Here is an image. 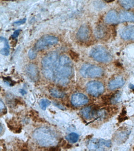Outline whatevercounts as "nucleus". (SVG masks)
<instances>
[{
	"instance_id": "obj_1",
	"label": "nucleus",
	"mask_w": 134,
	"mask_h": 151,
	"mask_svg": "<svg viewBox=\"0 0 134 151\" xmlns=\"http://www.w3.org/2000/svg\"><path fill=\"white\" fill-rule=\"evenodd\" d=\"M42 72L46 78L64 86L69 82L73 73L72 62L66 55L53 52L42 61Z\"/></svg>"
},
{
	"instance_id": "obj_2",
	"label": "nucleus",
	"mask_w": 134,
	"mask_h": 151,
	"mask_svg": "<svg viewBox=\"0 0 134 151\" xmlns=\"http://www.w3.org/2000/svg\"><path fill=\"white\" fill-rule=\"evenodd\" d=\"M33 137L37 143L44 147L55 146L58 142L57 133L49 127H40L33 133Z\"/></svg>"
},
{
	"instance_id": "obj_3",
	"label": "nucleus",
	"mask_w": 134,
	"mask_h": 151,
	"mask_svg": "<svg viewBox=\"0 0 134 151\" xmlns=\"http://www.w3.org/2000/svg\"><path fill=\"white\" fill-rule=\"evenodd\" d=\"M90 55L96 61L103 63L110 62L112 60V56L109 51L100 45L94 47L90 52Z\"/></svg>"
},
{
	"instance_id": "obj_4",
	"label": "nucleus",
	"mask_w": 134,
	"mask_h": 151,
	"mask_svg": "<svg viewBox=\"0 0 134 151\" xmlns=\"http://www.w3.org/2000/svg\"><path fill=\"white\" fill-rule=\"evenodd\" d=\"M80 71L81 75L85 78L99 77L103 74V70L100 67L89 64L83 65Z\"/></svg>"
},
{
	"instance_id": "obj_5",
	"label": "nucleus",
	"mask_w": 134,
	"mask_h": 151,
	"mask_svg": "<svg viewBox=\"0 0 134 151\" xmlns=\"http://www.w3.org/2000/svg\"><path fill=\"white\" fill-rule=\"evenodd\" d=\"M58 40L56 37L46 35L41 38L37 41L35 46L37 50H42L54 45L58 42Z\"/></svg>"
},
{
	"instance_id": "obj_6",
	"label": "nucleus",
	"mask_w": 134,
	"mask_h": 151,
	"mask_svg": "<svg viewBox=\"0 0 134 151\" xmlns=\"http://www.w3.org/2000/svg\"><path fill=\"white\" fill-rule=\"evenodd\" d=\"M87 92L92 96L97 97L103 93L104 87L103 84L97 81H91L86 86Z\"/></svg>"
},
{
	"instance_id": "obj_7",
	"label": "nucleus",
	"mask_w": 134,
	"mask_h": 151,
	"mask_svg": "<svg viewBox=\"0 0 134 151\" xmlns=\"http://www.w3.org/2000/svg\"><path fill=\"white\" fill-rule=\"evenodd\" d=\"M111 146V142L110 140L94 139L89 142L88 147L91 150H103L104 147H110Z\"/></svg>"
},
{
	"instance_id": "obj_8",
	"label": "nucleus",
	"mask_w": 134,
	"mask_h": 151,
	"mask_svg": "<svg viewBox=\"0 0 134 151\" xmlns=\"http://www.w3.org/2000/svg\"><path fill=\"white\" fill-rule=\"evenodd\" d=\"M27 76L32 81L35 82L38 80L39 72L37 66L34 64L28 65L25 69Z\"/></svg>"
},
{
	"instance_id": "obj_9",
	"label": "nucleus",
	"mask_w": 134,
	"mask_h": 151,
	"mask_svg": "<svg viewBox=\"0 0 134 151\" xmlns=\"http://www.w3.org/2000/svg\"><path fill=\"white\" fill-rule=\"evenodd\" d=\"M89 101L87 97L82 93H76L72 96L71 103L75 106L85 105L88 103Z\"/></svg>"
},
{
	"instance_id": "obj_10",
	"label": "nucleus",
	"mask_w": 134,
	"mask_h": 151,
	"mask_svg": "<svg viewBox=\"0 0 134 151\" xmlns=\"http://www.w3.org/2000/svg\"><path fill=\"white\" fill-rule=\"evenodd\" d=\"M90 30L87 25H83L81 26L77 34V38L78 40L82 42L87 41L90 38Z\"/></svg>"
},
{
	"instance_id": "obj_11",
	"label": "nucleus",
	"mask_w": 134,
	"mask_h": 151,
	"mask_svg": "<svg viewBox=\"0 0 134 151\" xmlns=\"http://www.w3.org/2000/svg\"><path fill=\"white\" fill-rule=\"evenodd\" d=\"M122 39L128 41L134 40V25H129L122 28L120 33Z\"/></svg>"
},
{
	"instance_id": "obj_12",
	"label": "nucleus",
	"mask_w": 134,
	"mask_h": 151,
	"mask_svg": "<svg viewBox=\"0 0 134 151\" xmlns=\"http://www.w3.org/2000/svg\"><path fill=\"white\" fill-rule=\"evenodd\" d=\"M105 21L106 23L112 24L120 23L119 14L115 10L110 11L106 15Z\"/></svg>"
},
{
	"instance_id": "obj_13",
	"label": "nucleus",
	"mask_w": 134,
	"mask_h": 151,
	"mask_svg": "<svg viewBox=\"0 0 134 151\" xmlns=\"http://www.w3.org/2000/svg\"><path fill=\"white\" fill-rule=\"evenodd\" d=\"M125 83L124 79L122 77H118L110 80L108 83L109 89L114 90L123 86Z\"/></svg>"
},
{
	"instance_id": "obj_14",
	"label": "nucleus",
	"mask_w": 134,
	"mask_h": 151,
	"mask_svg": "<svg viewBox=\"0 0 134 151\" xmlns=\"http://www.w3.org/2000/svg\"><path fill=\"white\" fill-rule=\"evenodd\" d=\"M120 22H132L134 23V15L128 12H122L119 14Z\"/></svg>"
},
{
	"instance_id": "obj_15",
	"label": "nucleus",
	"mask_w": 134,
	"mask_h": 151,
	"mask_svg": "<svg viewBox=\"0 0 134 151\" xmlns=\"http://www.w3.org/2000/svg\"><path fill=\"white\" fill-rule=\"evenodd\" d=\"M81 113L85 119H89L97 115L98 112L96 109L92 107H87L83 108L81 111Z\"/></svg>"
},
{
	"instance_id": "obj_16",
	"label": "nucleus",
	"mask_w": 134,
	"mask_h": 151,
	"mask_svg": "<svg viewBox=\"0 0 134 151\" xmlns=\"http://www.w3.org/2000/svg\"><path fill=\"white\" fill-rule=\"evenodd\" d=\"M1 41L4 45V47L1 49V54L5 56H8L10 54V46L8 40L5 37H1Z\"/></svg>"
},
{
	"instance_id": "obj_17",
	"label": "nucleus",
	"mask_w": 134,
	"mask_h": 151,
	"mask_svg": "<svg viewBox=\"0 0 134 151\" xmlns=\"http://www.w3.org/2000/svg\"><path fill=\"white\" fill-rule=\"evenodd\" d=\"M120 3L126 9H130L134 7V0H120Z\"/></svg>"
},
{
	"instance_id": "obj_18",
	"label": "nucleus",
	"mask_w": 134,
	"mask_h": 151,
	"mask_svg": "<svg viewBox=\"0 0 134 151\" xmlns=\"http://www.w3.org/2000/svg\"><path fill=\"white\" fill-rule=\"evenodd\" d=\"M50 93L52 96L55 98H62L64 96V94L63 92L56 88H52L50 89Z\"/></svg>"
},
{
	"instance_id": "obj_19",
	"label": "nucleus",
	"mask_w": 134,
	"mask_h": 151,
	"mask_svg": "<svg viewBox=\"0 0 134 151\" xmlns=\"http://www.w3.org/2000/svg\"><path fill=\"white\" fill-rule=\"evenodd\" d=\"M79 136L75 133H72L66 137V139L71 143H75L78 141Z\"/></svg>"
},
{
	"instance_id": "obj_20",
	"label": "nucleus",
	"mask_w": 134,
	"mask_h": 151,
	"mask_svg": "<svg viewBox=\"0 0 134 151\" xmlns=\"http://www.w3.org/2000/svg\"><path fill=\"white\" fill-rule=\"evenodd\" d=\"M51 104V101L47 99H42L39 102V106L43 110H45L47 107Z\"/></svg>"
},
{
	"instance_id": "obj_21",
	"label": "nucleus",
	"mask_w": 134,
	"mask_h": 151,
	"mask_svg": "<svg viewBox=\"0 0 134 151\" xmlns=\"http://www.w3.org/2000/svg\"><path fill=\"white\" fill-rule=\"evenodd\" d=\"M96 35L97 37L100 38H102L106 35V29L105 28L103 27H98L97 28V30L96 32Z\"/></svg>"
},
{
	"instance_id": "obj_22",
	"label": "nucleus",
	"mask_w": 134,
	"mask_h": 151,
	"mask_svg": "<svg viewBox=\"0 0 134 151\" xmlns=\"http://www.w3.org/2000/svg\"><path fill=\"white\" fill-rule=\"evenodd\" d=\"M28 55H29V58L31 60H34L36 58L37 54H36V51L33 49H31L29 50Z\"/></svg>"
},
{
	"instance_id": "obj_23",
	"label": "nucleus",
	"mask_w": 134,
	"mask_h": 151,
	"mask_svg": "<svg viewBox=\"0 0 134 151\" xmlns=\"http://www.w3.org/2000/svg\"><path fill=\"white\" fill-rule=\"evenodd\" d=\"M120 97V94L119 93H118L116 94H115L113 97L111 98V103H112L113 104L116 103L119 100Z\"/></svg>"
},
{
	"instance_id": "obj_24",
	"label": "nucleus",
	"mask_w": 134,
	"mask_h": 151,
	"mask_svg": "<svg viewBox=\"0 0 134 151\" xmlns=\"http://www.w3.org/2000/svg\"><path fill=\"white\" fill-rule=\"evenodd\" d=\"M27 19H23L19 20V21H16V22H15L14 23V24L15 25H21L22 24H23L25 23Z\"/></svg>"
},
{
	"instance_id": "obj_25",
	"label": "nucleus",
	"mask_w": 134,
	"mask_h": 151,
	"mask_svg": "<svg viewBox=\"0 0 134 151\" xmlns=\"http://www.w3.org/2000/svg\"><path fill=\"white\" fill-rule=\"evenodd\" d=\"M20 29H18V30L15 31L14 32V34L12 35L13 38H17L19 35V33L20 32Z\"/></svg>"
},
{
	"instance_id": "obj_26",
	"label": "nucleus",
	"mask_w": 134,
	"mask_h": 151,
	"mask_svg": "<svg viewBox=\"0 0 134 151\" xmlns=\"http://www.w3.org/2000/svg\"><path fill=\"white\" fill-rule=\"evenodd\" d=\"M5 105L2 100H1V102H0V110H1V113L3 110L5 108Z\"/></svg>"
},
{
	"instance_id": "obj_27",
	"label": "nucleus",
	"mask_w": 134,
	"mask_h": 151,
	"mask_svg": "<svg viewBox=\"0 0 134 151\" xmlns=\"http://www.w3.org/2000/svg\"><path fill=\"white\" fill-rule=\"evenodd\" d=\"M19 92L22 94V95H24L27 93L26 91L23 89H21L19 90Z\"/></svg>"
},
{
	"instance_id": "obj_28",
	"label": "nucleus",
	"mask_w": 134,
	"mask_h": 151,
	"mask_svg": "<svg viewBox=\"0 0 134 151\" xmlns=\"http://www.w3.org/2000/svg\"><path fill=\"white\" fill-rule=\"evenodd\" d=\"M104 1L107 2H113V1H115V0H104Z\"/></svg>"
}]
</instances>
